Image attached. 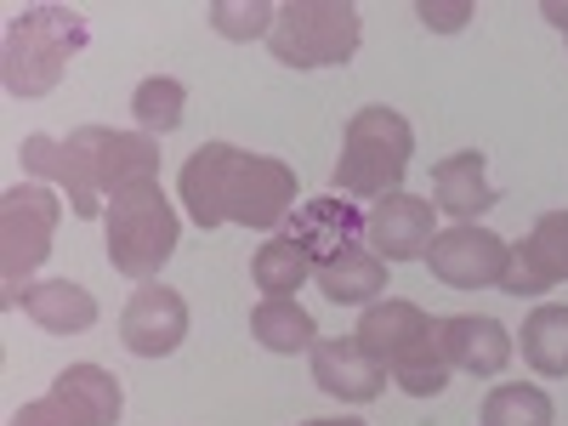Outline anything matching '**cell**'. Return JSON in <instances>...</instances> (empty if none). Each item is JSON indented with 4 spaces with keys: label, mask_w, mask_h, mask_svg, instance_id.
I'll return each instance as SVG.
<instances>
[{
    "label": "cell",
    "mask_w": 568,
    "mask_h": 426,
    "mask_svg": "<svg viewBox=\"0 0 568 426\" xmlns=\"http://www.w3.org/2000/svg\"><path fill=\"white\" fill-rule=\"evenodd\" d=\"M103 227H109V262H114V273H125L136 284H149L171 262L176 233H182V222H176V211H171L160 182H136V187H125V194H114L109 211H103Z\"/></svg>",
    "instance_id": "5b68a950"
},
{
    "label": "cell",
    "mask_w": 568,
    "mask_h": 426,
    "mask_svg": "<svg viewBox=\"0 0 568 426\" xmlns=\"http://www.w3.org/2000/svg\"><path fill=\"white\" fill-rule=\"evenodd\" d=\"M313 284L336 302V307H364V302H375L387 291V262L375 256L369 245H347V251H336V256H324L318 267H313Z\"/></svg>",
    "instance_id": "e0dca14e"
},
{
    "label": "cell",
    "mask_w": 568,
    "mask_h": 426,
    "mask_svg": "<svg viewBox=\"0 0 568 426\" xmlns=\"http://www.w3.org/2000/svg\"><path fill=\"white\" fill-rule=\"evenodd\" d=\"M284 233H291V240L313 256V267H318L324 256H336L347 245H364V216L353 211V200H313V205L296 211V222Z\"/></svg>",
    "instance_id": "d6986e66"
},
{
    "label": "cell",
    "mask_w": 568,
    "mask_h": 426,
    "mask_svg": "<svg viewBox=\"0 0 568 426\" xmlns=\"http://www.w3.org/2000/svg\"><path fill=\"white\" fill-rule=\"evenodd\" d=\"M182 336H187V302H182V291L149 278V284H142V291L125 302V313H120V342H125V353H136V358H165V353L182 347Z\"/></svg>",
    "instance_id": "9c48e42d"
},
{
    "label": "cell",
    "mask_w": 568,
    "mask_h": 426,
    "mask_svg": "<svg viewBox=\"0 0 568 426\" xmlns=\"http://www.w3.org/2000/svg\"><path fill=\"white\" fill-rule=\"evenodd\" d=\"M85 18L74 7H29L12 12L7 23V45H0V80H7L12 98H45L63 69L85 52Z\"/></svg>",
    "instance_id": "3957f363"
},
{
    "label": "cell",
    "mask_w": 568,
    "mask_h": 426,
    "mask_svg": "<svg viewBox=\"0 0 568 426\" xmlns=\"http://www.w3.org/2000/svg\"><path fill=\"white\" fill-rule=\"evenodd\" d=\"M12 426H63V415L52 409V398H34V404H23L12 415Z\"/></svg>",
    "instance_id": "83f0119b"
},
{
    "label": "cell",
    "mask_w": 568,
    "mask_h": 426,
    "mask_svg": "<svg viewBox=\"0 0 568 426\" xmlns=\"http://www.w3.org/2000/svg\"><path fill=\"white\" fill-rule=\"evenodd\" d=\"M273 18H278V7H267V0H211V29L222 40L273 34Z\"/></svg>",
    "instance_id": "484cf974"
},
{
    "label": "cell",
    "mask_w": 568,
    "mask_h": 426,
    "mask_svg": "<svg viewBox=\"0 0 568 426\" xmlns=\"http://www.w3.org/2000/svg\"><path fill=\"white\" fill-rule=\"evenodd\" d=\"M12 307H23V313L45 329V336H80V329L98 324V296H91L85 284H74V278H40V284H23Z\"/></svg>",
    "instance_id": "2e32d148"
},
{
    "label": "cell",
    "mask_w": 568,
    "mask_h": 426,
    "mask_svg": "<svg viewBox=\"0 0 568 426\" xmlns=\"http://www.w3.org/2000/svg\"><path fill=\"white\" fill-rule=\"evenodd\" d=\"M438 336H444V353L455 369L466 375H500L511 364V329L500 318H484V313H455V318H438Z\"/></svg>",
    "instance_id": "9a60e30c"
},
{
    "label": "cell",
    "mask_w": 568,
    "mask_h": 426,
    "mask_svg": "<svg viewBox=\"0 0 568 426\" xmlns=\"http://www.w3.org/2000/svg\"><path fill=\"white\" fill-rule=\"evenodd\" d=\"M251 336H256L267 353H313L318 324H313V313H307L296 296H267V302L251 313Z\"/></svg>",
    "instance_id": "ffe728a7"
},
{
    "label": "cell",
    "mask_w": 568,
    "mask_h": 426,
    "mask_svg": "<svg viewBox=\"0 0 568 426\" xmlns=\"http://www.w3.org/2000/svg\"><path fill=\"white\" fill-rule=\"evenodd\" d=\"M415 154V131L398 109H358L342 136V160H336V194L347 200H387L404 194V171Z\"/></svg>",
    "instance_id": "277c9868"
},
{
    "label": "cell",
    "mask_w": 568,
    "mask_h": 426,
    "mask_svg": "<svg viewBox=\"0 0 568 426\" xmlns=\"http://www.w3.org/2000/svg\"><path fill=\"white\" fill-rule=\"evenodd\" d=\"M23 171L58 182L74 216H103L114 194H125V187L136 182H160V136L149 131H109V125H85L74 136H23Z\"/></svg>",
    "instance_id": "6da1fadb"
},
{
    "label": "cell",
    "mask_w": 568,
    "mask_h": 426,
    "mask_svg": "<svg viewBox=\"0 0 568 426\" xmlns=\"http://www.w3.org/2000/svg\"><path fill=\"white\" fill-rule=\"evenodd\" d=\"M433 194H438L433 205L449 211L455 222H478L489 205H500V194H495L489 176H484V154H478V149L438 160V165H433Z\"/></svg>",
    "instance_id": "ac0fdd59"
},
{
    "label": "cell",
    "mask_w": 568,
    "mask_h": 426,
    "mask_svg": "<svg viewBox=\"0 0 568 426\" xmlns=\"http://www.w3.org/2000/svg\"><path fill=\"white\" fill-rule=\"evenodd\" d=\"M364 40V18L353 0H291L273 18V63L284 69H342Z\"/></svg>",
    "instance_id": "8992f818"
},
{
    "label": "cell",
    "mask_w": 568,
    "mask_h": 426,
    "mask_svg": "<svg viewBox=\"0 0 568 426\" xmlns=\"http://www.w3.org/2000/svg\"><path fill=\"white\" fill-rule=\"evenodd\" d=\"M251 278H256V291H267V296H296L302 284L313 278V256L291 240V233H273V240L256 251V262H251Z\"/></svg>",
    "instance_id": "7402d4cb"
},
{
    "label": "cell",
    "mask_w": 568,
    "mask_h": 426,
    "mask_svg": "<svg viewBox=\"0 0 568 426\" xmlns=\"http://www.w3.org/2000/svg\"><path fill=\"white\" fill-rule=\"evenodd\" d=\"M484 426H551V398L529 382H506L484 398Z\"/></svg>",
    "instance_id": "cb8c5ba5"
},
{
    "label": "cell",
    "mask_w": 568,
    "mask_h": 426,
    "mask_svg": "<svg viewBox=\"0 0 568 426\" xmlns=\"http://www.w3.org/2000/svg\"><path fill=\"white\" fill-rule=\"evenodd\" d=\"M182 109H187V85L171 80V74H149L131 91V114L149 136H171L182 125Z\"/></svg>",
    "instance_id": "603a6c76"
},
{
    "label": "cell",
    "mask_w": 568,
    "mask_h": 426,
    "mask_svg": "<svg viewBox=\"0 0 568 426\" xmlns=\"http://www.w3.org/2000/svg\"><path fill=\"white\" fill-rule=\"evenodd\" d=\"M568 278V211H546L524 245H511V273L500 291L506 296H540Z\"/></svg>",
    "instance_id": "8fae6325"
},
{
    "label": "cell",
    "mask_w": 568,
    "mask_h": 426,
    "mask_svg": "<svg viewBox=\"0 0 568 426\" xmlns=\"http://www.w3.org/2000/svg\"><path fill=\"white\" fill-rule=\"evenodd\" d=\"M426 267H433V278L449 284V291H500L506 273H511V245L478 222H455L449 233L433 240Z\"/></svg>",
    "instance_id": "ba28073f"
},
{
    "label": "cell",
    "mask_w": 568,
    "mask_h": 426,
    "mask_svg": "<svg viewBox=\"0 0 568 426\" xmlns=\"http://www.w3.org/2000/svg\"><path fill=\"white\" fill-rule=\"evenodd\" d=\"M58 216H63V200L40 182H18L0 194V284L7 296L0 302H18V291L29 284V273L52 256V233H58Z\"/></svg>",
    "instance_id": "52a82bcc"
},
{
    "label": "cell",
    "mask_w": 568,
    "mask_h": 426,
    "mask_svg": "<svg viewBox=\"0 0 568 426\" xmlns=\"http://www.w3.org/2000/svg\"><path fill=\"white\" fill-rule=\"evenodd\" d=\"M524 364L540 375H568V307L546 302L524 318Z\"/></svg>",
    "instance_id": "44dd1931"
},
{
    "label": "cell",
    "mask_w": 568,
    "mask_h": 426,
    "mask_svg": "<svg viewBox=\"0 0 568 426\" xmlns=\"http://www.w3.org/2000/svg\"><path fill=\"white\" fill-rule=\"evenodd\" d=\"M449 353H444V336H438V329H433V336H426L398 369H393V382L409 393V398H438L444 387H449Z\"/></svg>",
    "instance_id": "d4e9b609"
},
{
    "label": "cell",
    "mask_w": 568,
    "mask_h": 426,
    "mask_svg": "<svg viewBox=\"0 0 568 426\" xmlns=\"http://www.w3.org/2000/svg\"><path fill=\"white\" fill-rule=\"evenodd\" d=\"M307 358H313L318 393L342 398V404H369V398H382V393H387V375H393V369L375 364L353 336H347V342H342V336H324V342H313Z\"/></svg>",
    "instance_id": "7c38bea8"
},
{
    "label": "cell",
    "mask_w": 568,
    "mask_h": 426,
    "mask_svg": "<svg viewBox=\"0 0 568 426\" xmlns=\"http://www.w3.org/2000/svg\"><path fill=\"white\" fill-rule=\"evenodd\" d=\"M307 426H369V420H353V415H342V420H307Z\"/></svg>",
    "instance_id": "f546056e"
},
{
    "label": "cell",
    "mask_w": 568,
    "mask_h": 426,
    "mask_svg": "<svg viewBox=\"0 0 568 426\" xmlns=\"http://www.w3.org/2000/svg\"><path fill=\"white\" fill-rule=\"evenodd\" d=\"M45 398L63 415V426H120V409H125L120 375H109L103 364H69Z\"/></svg>",
    "instance_id": "5bb4252c"
},
{
    "label": "cell",
    "mask_w": 568,
    "mask_h": 426,
    "mask_svg": "<svg viewBox=\"0 0 568 426\" xmlns=\"http://www.w3.org/2000/svg\"><path fill=\"white\" fill-rule=\"evenodd\" d=\"M433 200L415 194H387L364 211V245L382 262H426L433 251Z\"/></svg>",
    "instance_id": "30bf717a"
},
{
    "label": "cell",
    "mask_w": 568,
    "mask_h": 426,
    "mask_svg": "<svg viewBox=\"0 0 568 426\" xmlns=\"http://www.w3.org/2000/svg\"><path fill=\"white\" fill-rule=\"evenodd\" d=\"M176 194L200 227H222V222L278 227L302 200L291 165L273 154L233 149V142H205V149L187 154V165L176 176Z\"/></svg>",
    "instance_id": "7a4b0ae2"
},
{
    "label": "cell",
    "mask_w": 568,
    "mask_h": 426,
    "mask_svg": "<svg viewBox=\"0 0 568 426\" xmlns=\"http://www.w3.org/2000/svg\"><path fill=\"white\" fill-rule=\"evenodd\" d=\"M540 18H546V23H557V29L568 34V0H546V7H540Z\"/></svg>",
    "instance_id": "f1b7e54d"
},
{
    "label": "cell",
    "mask_w": 568,
    "mask_h": 426,
    "mask_svg": "<svg viewBox=\"0 0 568 426\" xmlns=\"http://www.w3.org/2000/svg\"><path fill=\"white\" fill-rule=\"evenodd\" d=\"M433 329H438V318L426 307H415V302H375V307H364L353 342L382 369H398L426 336H433Z\"/></svg>",
    "instance_id": "4fadbf2b"
},
{
    "label": "cell",
    "mask_w": 568,
    "mask_h": 426,
    "mask_svg": "<svg viewBox=\"0 0 568 426\" xmlns=\"http://www.w3.org/2000/svg\"><path fill=\"white\" fill-rule=\"evenodd\" d=\"M471 12H478L471 0H420V7H415V18L433 29V34H455V29H466Z\"/></svg>",
    "instance_id": "4316f807"
}]
</instances>
